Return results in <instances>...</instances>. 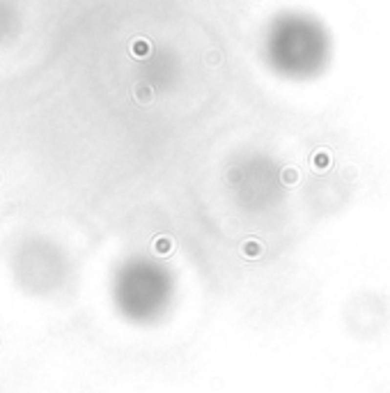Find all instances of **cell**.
Returning a JSON list of instances; mask_svg holds the SVG:
<instances>
[{"instance_id": "cell-1", "label": "cell", "mask_w": 390, "mask_h": 393, "mask_svg": "<svg viewBox=\"0 0 390 393\" xmlns=\"http://www.w3.org/2000/svg\"><path fill=\"white\" fill-rule=\"evenodd\" d=\"M271 46L280 65H289L296 69L312 67V65L317 67L326 51V39H324V32L312 25V21L292 16L282 21L280 28H276Z\"/></svg>"}, {"instance_id": "cell-2", "label": "cell", "mask_w": 390, "mask_h": 393, "mask_svg": "<svg viewBox=\"0 0 390 393\" xmlns=\"http://www.w3.org/2000/svg\"><path fill=\"white\" fill-rule=\"evenodd\" d=\"M12 274L25 292H48L60 276V255L48 242L30 237L16 246L12 255Z\"/></svg>"}]
</instances>
